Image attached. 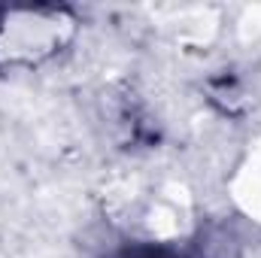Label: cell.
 Listing matches in <instances>:
<instances>
[{"label":"cell","instance_id":"obj_1","mask_svg":"<svg viewBox=\"0 0 261 258\" xmlns=\"http://www.w3.org/2000/svg\"><path fill=\"white\" fill-rule=\"evenodd\" d=\"M73 34V18L64 9L0 12V61L37 64L61 52Z\"/></svg>","mask_w":261,"mask_h":258}]
</instances>
